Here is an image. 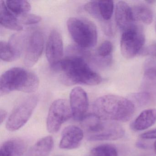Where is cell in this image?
<instances>
[{
    "mask_svg": "<svg viewBox=\"0 0 156 156\" xmlns=\"http://www.w3.org/2000/svg\"><path fill=\"white\" fill-rule=\"evenodd\" d=\"M151 95L147 92L135 93L129 95V99L136 106L142 107L146 105L151 100Z\"/></svg>",
    "mask_w": 156,
    "mask_h": 156,
    "instance_id": "obj_23",
    "label": "cell"
},
{
    "mask_svg": "<svg viewBox=\"0 0 156 156\" xmlns=\"http://www.w3.org/2000/svg\"></svg>",
    "mask_w": 156,
    "mask_h": 156,
    "instance_id": "obj_33",
    "label": "cell"
},
{
    "mask_svg": "<svg viewBox=\"0 0 156 156\" xmlns=\"http://www.w3.org/2000/svg\"><path fill=\"white\" fill-rule=\"evenodd\" d=\"M145 41L142 28L136 24L123 32L120 41V50L126 59H131L140 52Z\"/></svg>",
    "mask_w": 156,
    "mask_h": 156,
    "instance_id": "obj_7",
    "label": "cell"
},
{
    "mask_svg": "<svg viewBox=\"0 0 156 156\" xmlns=\"http://www.w3.org/2000/svg\"><path fill=\"white\" fill-rule=\"evenodd\" d=\"M9 10L16 16L28 13L31 6L28 2L23 0H10L5 2Z\"/></svg>",
    "mask_w": 156,
    "mask_h": 156,
    "instance_id": "obj_20",
    "label": "cell"
},
{
    "mask_svg": "<svg viewBox=\"0 0 156 156\" xmlns=\"http://www.w3.org/2000/svg\"><path fill=\"white\" fill-rule=\"evenodd\" d=\"M54 147L51 136L44 137L38 140L26 154V156H48Z\"/></svg>",
    "mask_w": 156,
    "mask_h": 156,
    "instance_id": "obj_17",
    "label": "cell"
},
{
    "mask_svg": "<svg viewBox=\"0 0 156 156\" xmlns=\"http://www.w3.org/2000/svg\"><path fill=\"white\" fill-rule=\"evenodd\" d=\"M83 130L79 127L70 126L66 127L62 133L60 147L71 150L78 147L83 138Z\"/></svg>",
    "mask_w": 156,
    "mask_h": 156,
    "instance_id": "obj_12",
    "label": "cell"
},
{
    "mask_svg": "<svg viewBox=\"0 0 156 156\" xmlns=\"http://www.w3.org/2000/svg\"><path fill=\"white\" fill-rule=\"evenodd\" d=\"M140 137L143 139H154L156 138V128L154 129L144 132L140 135Z\"/></svg>",
    "mask_w": 156,
    "mask_h": 156,
    "instance_id": "obj_28",
    "label": "cell"
},
{
    "mask_svg": "<svg viewBox=\"0 0 156 156\" xmlns=\"http://www.w3.org/2000/svg\"><path fill=\"white\" fill-rule=\"evenodd\" d=\"M156 122V109L150 108L142 111L136 119L132 125L135 131L147 129Z\"/></svg>",
    "mask_w": 156,
    "mask_h": 156,
    "instance_id": "obj_16",
    "label": "cell"
},
{
    "mask_svg": "<svg viewBox=\"0 0 156 156\" xmlns=\"http://www.w3.org/2000/svg\"><path fill=\"white\" fill-rule=\"evenodd\" d=\"M28 37V34L23 33L15 34L11 36L8 43L17 59L20 58L23 52H25Z\"/></svg>",
    "mask_w": 156,
    "mask_h": 156,
    "instance_id": "obj_18",
    "label": "cell"
},
{
    "mask_svg": "<svg viewBox=\"0 0 156 156\" xmlns=\"http://www.w3.org/2000/svg\"><path fill=\"white\" fill-rule=\"evenodd\" d=\"M40 80L36 74L21 67L11 68L2 74L0 78L1 95L14 91L32 93L38 89Z\"/></svg>",
    "mask_w": 156,
    "mask_h": 156,
    "instance_id": "obj_3",
    "label": "cell"
},
{
    "mask_svg": "<svg viewBox=\"0 0 156 156\" xmlns=\"http://www.w3.org/2000/svg\"><path fill=\"white\" fill-rule=\"evenodd\" d=\"M39 101L37 95H31L23 98L15 107L6 123L9 131H14L20 129L31 116Z\"/></svg>",
    "mask_w": 156,
    "mask_h": 156,
    "instance_id": "obj_6",
    "label": "cell"
},
{
    "mask_svg": "<svg viewBox=\"0 0 156 156\" xmlns=\"http://www.w3.org/2000/svg\"><path fill=\"white\" fill-rule=\"evenodd\" d=\"M113 50V45L111 42L106 41L103 42L97 50L96 55L103 58H106L111 56Z\"/></svg>",
    "mask_w": 156,
    "mask_h": 156,
    "instance_id": "obj_26",
    "label": "cell"
},
{
    "mask_svg": "<svg viewBox=\"0 0 156 156\" xmlns=\"http://www.w3.org/2000/svg\"><path fill=\"white\" fill-rule=\"evenodd\" d=\"M87 54L85 51L71 53L51 69L62 72L61 81L66 85H97L102 82V78L86 62L84 57Z\"/></svg>",
    "mask_w": 156,
    "mask_h": 156,
    "instance_id": "obj_1",
    "label": "cell"
},
{
    "mask_svg": "<svg viewBox=\"0 0 156 156\" xmlns=\"http://www.w3.org/2000/svg\"><path fill=\"white\" fill-rule=\"evenodd\" d=\"M70 104L65 99L55 100L51 105L47 118L46 126L50 133H56L62 125L72 117Z\"/></svg>",
    "mask_w": 156,
    "mask_h": 156,
    "instance_id": "obj_8",
    "label": "cell"
},
{
    "mask_svg": "<svg viewBox=\"0 0 156 156\" xmlns=\"http://www.w3.org/2000/svg\"><path fill=\"white\" fill-rule=\"evenodd\" d=\"M44 44V35L41 31L34 30L28 34L23 60L27 67H32L37 62L43 51Z\"/></svg>",
    "mask_w": 156,
    "mask_h": 156,
    "instance_id": "obj_9",
    "label": "cell"
},
{
    "mask_svg": "<svg viewBox=\"0 0 156 156\" xmlns=\"http://www.w3.org/2000/svg\"><path fill=\"white\" fill-rule=\"evenodd\" d=\"M0 57L2 60L6 62H13L17 59L9 43L3 41L0 42Z\"/></svg>",
    "mask_w": 156,
    "mask_h": 156,
    "instance_id": "obj_24",
    "label": "cell"
},
{
    "mask_svg": "<svg viewBox=\"0 0 156 156\" xmlns=\"http://www.w3.org/2000/svg\"><path fill=\"white\" fill-rule=\"evenodd\" d=\"M136 146L140 149H148L150 147L149 145L141 141H138L136 143Z\"/></svg>",
    "mask_w": 156,
    "mask_h": 156,
    "instance_id": "obj_29",
    "label": "cell"
},
{
    "mask_svg": "<svg viewBox=\"0 0 156 156\" xmlns=\"http://www.w3.org/2000/svg\"><path fill=\"white\" fill-rule=\"evenodd\" d=\"M94 156H118L116 148L111 144H105L94 147L91 151Z\"/></svg>",
    "mask_w": 156,
    "mask_h": 156,
    "instance_id": "obj_22",
    "label": "cell"
},
{
    "mask_svg": "<svg viewBox=\"0 0 156 156\" xmlns=\"http://www.w3.org/2000/svg\"><path fill=\"white\" fill-rule=\"evenodd\" d=\"M0 23L3 27L9 30L20 31L23 29L17 16L8 9L5 2L3 1L0 2Z\"/></svg>",
    "mask_w": 156,
    "mask_h": 156,
    "instance_id": "obj_15",
    "label": "cell"
},
{
    "mask_svg": "<svg viewBox=\"0 0 156 156\" xmlns=\"http://www.w3.org/2000/svg\"><path fill=\"white\" fill-rule=\"evenodd\" d=\"M135 106L128 98L107 95L98 98L93 105L94 114L101 119L126 122L133 116Z\"/></svg>",
    "mask_w": 156,
    "mask_h": 156,
    "instance_id": "obj_2",
    "label": "cell"
},
{
    "mask_svg": "<svg viewBox=\"0 0 156 156\" xmlns=\"http://www.w3.org/2000/svg\"><path fill=\"white\" fill-rule=\"evenodd\" d=\"M156 2V1H147V2H148V3H153L154 2Z\"/></svg>",
    "mask_w": 156,
    "mask_h": 156,
    "instance_id": "obj_32",
    "label": "cell"
},
{
    "mask_svg": "<svg viewBox=\"0 0 156 156\" xmlns=\"http://www.w3.org/2000/svg\"><path fill=\"white\" fill-rule=\"evenodd\" d=\"M81 122L88 134L87 139L91 141L117 140L125 135V129L121 125L101 119L94 114L86 115Z\"/></svg>",
    "mask_w": 156,
    "mask_h": 156,
    "instance_id": "obj_4",
    "label": "cell"
},
{
    "mask_svg": "<svg viewBox=\"0 0 156 156\" xmlns=\"http://www.w3.org/2000/svg\"><path fill=\"white\" fill-rule=\"evenodd\" d=\"M70 106L75 120L81 121L86 115L88 99L85 91L80 87L73 89L70 94Z\"/></svg>",
    "mask_w": 156,
    "mask_h": 156,
    "instance_id": "obj_11",
    "label": "cell"
},
{
    "mask_svg": "<svg viewBox=\"0 0 156 156\" xmlns=\"http://www.w3.org/2000/svg\"><path fill=\"white\" fill-rule=\"evenodd\" d=\"M67 26L71 37L77 46L87 49L96 44L97 30L92 22L85 18L73 17L68 19Z\"/></svg>",
    "mask_w": 156,
    "mask_h": 156,
    "instance_id": "obj_5",
    "label": "cell"
},
{
    "mask_svg": "<svg viewBox=\"0 0 156 156\" xmlns=\"http://www.w3.org/2000/svg\"><path fill=\"white\" fill-rule=\"evenodd\" d=\"M132 9V14L135 21L140 22L144 24H151L153 20L152 11L146 5H137Z\"/></svg>",
    "mask_w": 156,
    "mask_h": 156,
    "instance_id": "obj_19",
    "label": "cell"
},
{
    "mask_svg": "<svg viewBox=\"0 0 156 156\" xmlns=\"http://www.w3.org/2000/svg\"><path fill=\"white\" fill-rule=\"evenodd\" d=\"M99 19L98 21L101 24L111 20L114 11V4L112 1H98Z\"/></svg>",
    "mask_w": 156,
    "mask_h": 156,
    "instance_id": "obj_21",
    "label": "cell"
},
{
    "mask_svg": "<svg viewBox=\"0 0 156 156\" xmlns=\"http://www.w3.org/2000/svg\"><path fill=\"white\" fill-rule=\"evenodd\" d=\"M16 16L20 23L24 25L36 24L41 20V18L40 16L30 13H25Z\"/></svg>",
    "mask_w": 156,
    "mask_h": 156,
    "instance_id": "obj_25",
    "label": "cell"
},
{
    "mask_svg": "<svg viewBox=\"0 0 156 156\" xmlns=\"http://www.w3.org/2000/svg\"><path fill=\"white\" fill-rule=\"evenodd\" d=\"M7 113L4 109H1L0 110V123L2 124L7 117Z\"/></svg>",
    "mask_w": 156,
    "mask_h": 156,
    "instance_id": "obj_30",
    "label": "cell"
},
{
    "mask_svg": "<svg viewBox=\"0 0 156 156\" xmlns=\"http://www.w3.org/2000/svg\"><path fill=\"white\" fill-rule=\"evenodd\" d=\"M154 151H155V153L156 154V141L154 142Z\"/></svg>",
    "mask_w": 156,
    "mask_h": 156,
    "instance_id": "obj_31",
    "label": "cell"
},
{
    "mask_svg": "<svg viewBox=\"0 0 156 156\" xmlns=\"http://www.w3.org/2000/svg\"><path fill=\"white\" fill-rule=\"evenodd\" d=\"M115 17L118 26L123 32L135 24L132 9L125 2L119 1L117 3Z\"/></svg>",
    "mask_w": 156,
    "mask_h": 156,
    "instance_id": "obj_13",
    "label": "cell"
},
{
    "mask_svg": "<svg viewBox=\"0 0 156 156\" xmlns=\"http://www.w3.org/2000/svg\"><path fill=\"white\" fill-rule=\"evenodd\" d=\"M45 51L47 60L51 68L62 60L63 43L62 35L57 30H52L50 33Z\"/></svg>",
    "mask_w": 156,
    "mask_h": 156,
    "instance_id": "obj_10",
    "label": "cell"
},
{
    "mask_svg": "<svg viewBox=\"0 0 156 156\" xmlns=\"http://www.w3.org/2000/svg\"><path fill=\"white\" fill-rule=\"evenodd\" d=\"M27 143L21 138H13L4 142L1 147V156H22L27 148Z\"/></svg>",
    "mask_w": 156,
    "mask_h": 156,
    "instance_id": "obj_14",
    "label": "cell"
},
{
    "mask_svg": "<svg viewBox=\"0 0 156 156\" xmlns=\"http://www.w3.org/2000/svg\"><path fill=\"white\" fill-rule=\"evenodd\" d=\"M144 77L146 81L156 84V66L150 64L144 70Z\"/></svg>",
    "mask_w": 156,
    "mask_h": 156,
    "instance_id": "obj_27",
    "label": "cell"
}]
</instances>
